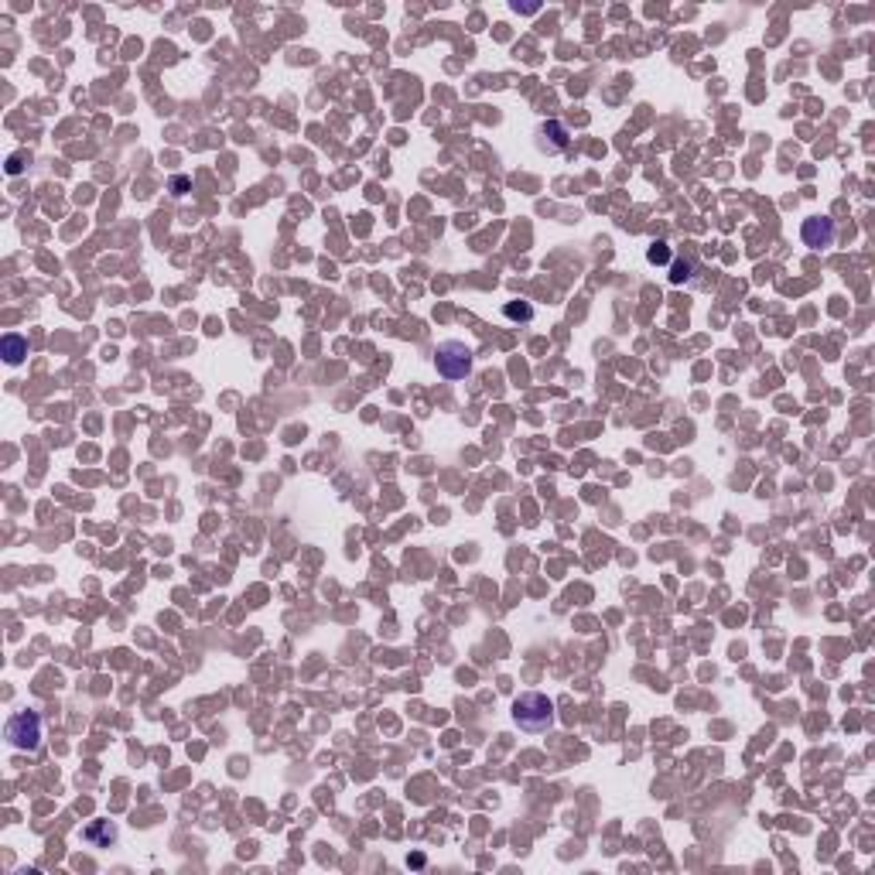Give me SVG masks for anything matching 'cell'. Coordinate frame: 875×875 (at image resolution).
<instances>
[{"label":"cell","instance_id":"obj_1","mask_svg":"<svg viewBox=\"0 0 875 875\" xmlns=\"http://www.w3.org/2000/svg\"><path fill=\"white\" fill-rule=\"evenodd\" d=\"M513 721L524 732H544V728L554 725V704L541 691H526V694L513 701Z\"/></svg>","mask_w":875,"mask_h":875},{"label":"cell","instance_id":"obj_2","mask_svg":"<svg viewBox=\"0 0 875 875\" xmlns=\"http://www.w3.org/2000/svg\"><path fill=\"white\" fill-rule=\"evenodd\" d=\"M472 349H468L465 342H455V339H448V342H441L438 349H434V366H438V373L445 376V380H465L468 373H472Z\"/></svg>","mask_w":875,"mask_h":875},{"label":"cell","instance_id":"obj_3","mask_svg":"<svg viewBox=\"0 0 875 875\" xmlns=\"http://www.w3.org/2000/svg\"><path fill=\"white\" fill-rule=\"evenodd\" d=\"M7 742L21 749V752H35L41 742V721L35 711H18L7 721Z\"/></svg>","mask_w":875,"mask_h":875},{"label":"cell","instance_id":"obj_4","mask_svg":"<svg viewBox=\"0 0 875 875\" xmlns=\"http://www.w3.org/2000/svg\"><path fill=\"white\" fill-rule=\"evenodd\" d=\"M800 233H803V243H807V247H831V243H835V222L824 219V215H814V219L803 222Z\"/></svg>","mask_w":875,"mask_h":875},{"label":"cell","instance_id":"obj_5","mask_svg":"<svg viewBox=\"0 0 875 875\" xmlns=\"http://www.w3.org/2000/svg\"><path fill=\"white\" fill-rule=\"evenodd\" d=\"M0 349H4V359H7L11 366H18L21 359L28 356V342H24L21 335H4V339H0Z\"/></svg>","mask_w":875,"mask_h":875},{"label":"cell","instance_id":"obj_6","mask_svg":"<svg viewBox=\"0 0 875 875\" xmlns=\"http://www.w3.org/2000/svg\"><path fill=\"white\" fill-rule=\"evenodd\" d=\"M503 315L506 318H524V322H530V318H534V308H530V305H506Z\"/></svg>","mask_w":875,"mask_h":875},{"label":"cell","instance_id":"obj_7","mask_svg":"<svg viewBox=\"0 0 875 875\" xmlns=\"http://www.w3.org/2000/svg\"><path fill=\"white\" fill-rule=\"evenodd\" d=\"M670 281H674V284H684V281H687V264H674V273H670Z\"/></svg>","mask_w":875,"mask_h":875},{"label":"cell","instance_id":"obj_8","mask_svg":"<svg viewBox=\"0 0 875 875\" xmlns=\"http://www.w3.org/2000/svg\"><path fill=\"white\" fill-rule=\"evenodd\" d=\"M650 260H653V264L660 260V264H663V260H667V243H657V247L650 250Z\"/></svg>","mask_w":875,"mask_h":875},{"label":"cell","instance_id":"obj_9","mask_svg":"<svg viewBox=\"0 0 875 875\" xmlns=\"http://www.w3.org/2000/svg\"><path fill=\"white\" fill-rule=\"evenodd\" d=\"M185 185H188V181H185V178H175V195H185V192H181V188H185Z\"/></svg>","mask_w":875,"mask_h":875}]
</instances>
